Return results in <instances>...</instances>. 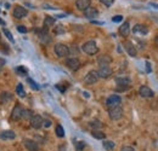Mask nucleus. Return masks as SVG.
I'll use <instances>...</instances> for the list:
<instances>
[{
	"label": "nucleus",
	"mask_w": 158,
	"mask_h": 151,
	"mask_svg": "<svg viewBox=\"0 0 158 151\" xmlns=\"http://www.w3.org/2000/svg\"><path fill=\"white\" fill-rule=\"evenodd\" d=\"M82 50L87 53V54H90V56H93V54L97 53L99 51V47L95 41H88V42H85L83 46H82Z\"/></svg>",
	"instance_id": "f257e3e1"
},
{
	"label": "nucleus",
	"mask_w": 158,
	"mask_h": 151,
	"mask_svg": "<svg viewBox=\"0 0 158 151\" xmlns=\"http://www.w3.org/2000/svg\"><path fill=\"white\" fill-rule=\"evenodd\" d=\"M54 51H55L57 57H67L69 54V48L65 44H56Z\"/></svg>",
	"instance_id": "f03ea898"
},
{
	"label": "nucleus",
	"mask_w": 158,
	"mask_h": 151,
	"mask_svg": "<svg viewBox=\"0 0 158 151\" xmlns=\"http://www.w3.org/2000/svg\"><path fill=\"white\" fill-rule=\"evenodd\" d=\"M108 115H110L111 120H119L123 116V109L120 107H114V108H110V110H108Z\"/></svg>",
	"instance_id": "7ed1b4c3"
},
{
	"label": "nucleus",
	"mask_w": 158,
	"mask_h": 151,
	"mask_svg": "<svg viewBox=\"0 0 158 151\" xmlns=\"http://www.w3.org/2000/svg\"><path fill=\"white\" fill-rule=\"evenodd\" d=\"M120 103H122V99L119 95L117 94H112L107 98L106 100V105L108 108H114V107H120Z\"/></svg>",
	"instance_id": "20e7f679"
},
{
	"label": "nucleus",
	"mask_w": 158,
	"mask_h": 151,
	"mask_svg": "<svg viewBox=\"0 0 158 151\" xmlns=\"http://www.w3.org/2000/svg\"><path fill=\"white\" fill-rule=\"evenodd\" d=\"M99 79H100V77H99L97 71L96 70H91V71L88 73L87 76H85V84L93 85V84H95V82H97Z\"/></svg>",
	"instance_id": "39448f33"
},
{
	"label": "nucleus",
	"mask_w": 158,
	"mask_h": 151,
	"mask_svg": "<svg viewBox=\"0 0 158 151\" xmlns=\"http://www.w3.org/2000/svg\"><path fill=\"white\" fill-rule=\"evenodd\" d=\"M23 110L24 109H22L21 105H16L15 108L12 109L11 111V118L13 121H19L22 118V114H23Z\"/></svg>",
	"instance_id": "423d86ee"
},
{
	"label": "nucleus",
	"mask_w": 158,
	"mask_h": 151,
	"mask_svg": "<svg viewBox=\"0 0 158 151\" xmlns=\"http://www.w3.org/2000/svg\"><path fill=\"white\" fill-rule=\"evenodd\" d=\"M66 65L71 70H78L79 68H80V62H79V59L78 58H68L66 61Z\"/></svg>",
	"instance_id": "0eeeda50"
},
{
	"label": "nucleus",
	"mask_w": 158,
	"mask_h": 151,
	"mask_svg": "<svg viewBox=\"0 0 158 151\" xmlns=\"http://www.w3.org/2000/svg\"><path fill=\"white\" fill-rule=\"evenodd\" d=\"M27 15H28V11H27L23 6L17 5L15 8H13V16H15L16 18H19V20H21V18H24Z\"/></svg>",
	"instance_id": "6e6552de"
},
{
	"label": "nucleus",
	"mask_w": 158,
	"mask_h": 151,
	"mask_svg": "<svg viewBox=\"0 0 158 151\" xmlns=\"http://www.w3.org/2000/svg\"><path fill=\"white\" fill-rule=\"evenodd\" d=\"M38 36H39V40L43 44H49L51 41V36L48 34V29L45 28H43L42 30H38Z\"/></svg>",
	"instance_id": "1a4fd4ad"
},
{
	"label": "nucleus",
	"mask_w": 158,
	"mask_h": 151,
	"mask_svg": "<svg viewBox=\"0 0 158 151\" xmlns=\"http://www.w3.org/2000/svg\"><path fill=\"white\" fill-rule=\"evenodd\" d=\"M43 123H44V120L40 115H34L30 118V126L35 128V129H39V128L43 126Z\"/></svg>",
	"instance_id": "9d476101"
},
{
	"label": "nucleus",
	"mask_w": 158,
	"mask_h": 151,
	"mask_svg": "<svg viewBox=\"0 0 158 151\" xmlns=\"http://www.w3.org/2000/svg\"><path fill=\"white\" fill-rule=\"evenodd\" d=\"M139 94L143 98H151V97L155 95L153 91L150 87H147V86H141V87L139 88Z\"/></svg>",
	"instance_id": "9b49d317"
},
{
	"label": "nucleus",
	"mask_w": 158,
	"mask_h": 151,
	"mask_svg": "<svg viewBox=\"0 0 158 151\" xmlns=\"http://www.w3.org/2000/svg\"><path fill=\"white\" fill-rule=\"evenodd\" d=\"M133 33L136 35L143 36V35H147L148 29L146 28V25H143V24H136V25H134V28H133Z\"/></svg>",
	"instance_id": "f8f14e48"
},
{
	"label": "nucleus",
	"mask_w": 158,
	"mask_h": 151,
	"mask_svg": "<svg viewBox=\"0 0 158 151\" xmlns=\"http://www.w3.org/2000/svg\"><path fill=\"white\" fill-rule=\"evenodd\" d=\"M112 69L110 67H101L100 69H99L97 74H99V77H102V79H107V77H110L112 75Z\"/></svg>",
	"instance_id": "ddd939ff"
},
{
	"label": "nucleus",
	"mask_w": 158,
	"mask_h": 151,
	"mask_svg": "<svg viewBox=\"0 0 158 151\" xmlns=\"http://www.w3.org/2000/svg\"><path fill=\"white\" fill-rule=\"evenodd\" d=\"M123 45H124L125 51L128 52V54H129L130 57H135V56H136V48H135L133 42H130V41H124Z\"/></svg>",
	"instance_id": "4468645a"
},
{
	"label": "nucleus",
	"mask_w": 158,
	"mask_h": 151,
	"mask_svg": "<svg viewBox=\"0 0 158 151\" xmlns=\"http://www.w3.org/2000/svg\"><path fill=\"white\" fill-rule=\"evenodd\" d=\"M112 62V58L110 56H107V54H102V56H100L97 58V63H99V65L101 67H108L111 64Z\"/></svg>",
	"instance_id": "2eb2a0df"
},
{
	"label": "nucleus",
	"mask_w": 158,
	"mask_h": 151,
	"mask_svg": "<svg viewBox=\"0 0 158 151\" xmlns=\"http://www.w3.org/2000/svg\"><path fill=\"white\" fill-rule=\"evenodd\" d=\"M23 144L29 151H38L39 150L38 144L35 143L34 140H32V139H23Z\"/></svg>",
	"instance_id": "dca6fc26"
},
{
	"label": "nucleus",
	"mask_w": 158,
	"mask_h": 151,
	"mask_svg": "<svg viewBox=\"0 0 158 151\" xmlns=\"http://www.w3.org/2000/svg\"><path fill=\"white\" fill-rule=\"evenodd\" d=\"M84 15L87 18H89V20H94V18H96L99 16V11L95 7H88L87 10L84 11Z\"/></svg>",
	"instance_id": "f3484780"
},
{
	"label": "nucleus",
	"mask_w": 158,
	"mask_h": 151,
	"mask_svg": "<svg viewBox=\"0 0 158 151\" xmlns=\"http://www.w3.org/2000/svg\"><path fill=\"white\" fill-rule=\"evenodd\" d=\"M90 4H91V0H77L75 5L78 10L85 11L88 7H90Z\"/></svg>",
	"instance_id": "a211bd4d"
},
{
	"label": "nucleus",
	"mask_w": 158,
	"mask_h": 151,
	"mask_svg": "<svg viewBox=\"0 0 158 151\" xmlns=\"http://www.w3.org/2000/svg\"><path fill=\"white\" fill-rule=\"evenodd\" d=\"M15 138H16V134L12 131H3L0 133V139L1 140H12Z\"/></svg>",
	"instance_id": "6ab92c4d"
},
{
	"label": "nucleus",
	"mask_w": 158,
	"mask_h": 151,
	"mask_svg": "<svg viewBox=\"0 0 158 151\" xmlns=\"http://www.w3.org/2000/svg\"><path fill=\"white\" fill-rule=\"evenodd\" d=\"M129 33H130V24H129V22H124V23L119 27V34L122 36H128Z\"/></svg>",
	"instance_id": "aec40b11"
},
{
	"label": "nucleus",
	"mask_w": 158,
	"mask_h": 151,
	"mask_svg": "<svg viewBox=\"0 0 158 151\" xmlns=\"http://www.w3.org/2000/svg\"><path fill=\"white\" fill-rule=\"evenodd\" d=\"M54 24H55V18L51 17V16H46V18L44 20V28L45 29H49Z\"/></svg>",
	"instance_id": "412c9836"
},
{
	"label": "nucleus",
	"mask_w": 158,
	"mask_h": 151,
	"mask_svg": "<svg viewBox=\"0 0 158 151\" xmlns=\"http://www.w3.org/2000/svg\"><path fill=\"white\" fill-rule=\"evenodd\" d=\"M11 99H12V95L9 92H3L1 94H0V102H1L3 104H6L7 102H10Z\"/></svg>",
	"instance_id": "4be33fe9"
},
{
	"label": "nucleus",
	"mask_w": 158,
	"mask_h": 151,
	"mask_svg": "<svg viewBox=\"0 0 158 151\" xmlns=\"http://www.w3.org/2000/svg\"><path fill=\"white\" fill-rule=\"evenodd\" d=\"M91 135L94 137L95 139H99V140H103V139L106 138V134L103 133V132H101V131H96V129L91 132Z\"/></svg>",
	"instance_id": "5701e85b"
},
{
	"label": "nucleus",
	"mask_w": 158,
	"mask_h": 151,
	"mask_svg": "<svg viewBox=\"0 0 158 151\" xmlns=\"http://www.w3.org/2000/svg\"><path fill=\"white\" fill-rule=\"evenodd\" d=\"M90 127L94 128V131H95V129L99 131V129H101V128L103 127V125H102L101 121H99V120H93L91 122H90Z\"/></svg>",
	"instance_id": "b1692460"
},
{
	"label": "nucleus",
	"mask_w": 158,
	"mask_h": 151,
	"mask_svg": "<svg viewBox=\"0 0 158 151\" xmlns=\"http://www.w3.org/2000/svg\"><path fill=\"white\" fill-rule=\"evenodd\" d=\"M114 143L113 141H111V140H105L103 141V148H105L106 150H108V151H112L114 149Z\"/></svg>",
	"instance_id": "393cba45"
},
{
	"label": "nucleus",
	"mask_w": 158,
	"mask_h": 151,
	"mask_svg": "<svg viewBox=\"0 0 158 151\" xmlns=\"http://www.w3.org/2000/svg\"><path fill=\"white\" fill-rule=\"evenodd\" d=\"M34 115H33V111L32 110H23V114H22V118H24V120H29L30 121V118L33 117Z\"/></svg>",
	"instance_id": "a878e982"
},
{
	"label": "nucleus",
	"mask_w": 158,
	"mask_h": 151,
	"mask_svg": "<svg viewBox=\"0 0 158 151\" xmlns=\"http://www.w3.org/2000/svg\"><path fill=\"white\" fill-rule=\"evenodd\" d=\"M55 133L57 137H60V138H63L65 137V129H63V127L61 125L56 126V129H55Z\"/></svg>",
	"instance_id": "bb28decb"
},
{
	"label": "nucleus",
	"mask_w": 158,
	"mask_h": 151,
	"mask_svg": "<svg viewBox=\"0 0 158 151\" xmlns=\"http://www.w3.org/2000/svg\"><path fill=\"white\" fill-rule=\"evenodd\" d=\"M16 93L20 95V97L23 98L24 95H26V92H24V90H23V85L22 84H19L17 85V87H16Z\"/></svg>",
	"instance_id": "cd10ccee"
},
{
	"label": "nucleus",
	"mask_w": 158,
	"mask_h": 151,
	"mask_svg": "<svg viewBox=\"0 0 158 151\" xmlns=\"http://www.w3.org/2000/svg\"><path fill=\"white\" fill-rule=\"evenodd\" d=\"M27 82H28V84L30 85V87L33 88V90H35V91H38V90H39V86L37 85V82H35V81H33L32 79H29V77H28V79H27Z\"/></svg>",
	"instance_id": "c85d7f7f"
},
{
	"label": "nucleus",
	"mask_w": 158,
	"mask_h": 151,
	"mask_svg": "<svg viewBox=\"0 0 158 151\" xmlns=\"http://www.w3.org/2000/svg\"><path fill=\"white\" fill-rule=\"evenodd\" d=\"M84 148H85V143H84V141H79V143L75 144V150L77 151H83Z\"/></svg>",
	"instance_id": "c756f323"
},
{
	"label": "nucleus",
	"mask_w": 158,
	"mask_h": 151,
	"mask_svg": "<svg viewBox=\"0 0 158 151\" xmlns=\"http://www.w3.org/2000/svg\"><path fill=\"white\" fill-rule=\"evenodd\" d=\"M4 34H5V36H6V38H7L9 40L11 41V42H13V41H15V40H13V36H12V34L10 33V30H7V29H4Z\"/></svg>",
	"instance_id": "7c9ffc66"
},
{
	"label": "nucleus",
	"mask_w": 158,
	"mask_h": 151,
	"mask_svg": "<svg viewBox=\"0 0 158 151\" xmlns=\"http://www.w3.org/2000/svg\"><path fill=\"white\" fill-rule=\"evenodd\" d=\"M16 71L19 73V74H21V75H26L27 74V69H26V68H23V67L16 68Z\"/></svg>",
	"instance_id": "2f4dec72"
},
{
	"label": "nucleus",
	"mask_w": 158,
	"mask_h": 151,
	"mask_svg": "<svg viewBox=\"0 0 158 151\" xmlns=\"http://www.w3.org/2000/svg\"><path fill=\"white\" fill-rule=\"evenodd\" d=\"M112 21H113L114 23H119V22L123 21V16H122V15H117V16H114L113 18H112Z\"/></svg>",
	"instance_id": "473e14b6"
},
{
	"label": "nucleus",
	"mask_w": 158,
	"mask_h": 151,
	"mask_svg": "<svg viewBox=\"0 0 158 151\" xmlns=\"http://www.w3.org/2000/svg\"><path fill=\"white\" fill-rule=\"evenodd\" d=\"M100 1L103 4V5H105V6H107V7H110L111 5H112V4H113L114 3V0H100Z\"/></svg>",
	"instance_id": "72a5a7b5"
},
{
	"label": "nucleus",
	"mask_w": 158,
	"mask_h": 151,
	"mask_svg": "<svg viewBox=\"0 0 158 151\" xmlns=\"http://www.w3.org/2000/svg\"><path fill=\"white\" fill-rule=\"evenodd\" d=\"M17 30L20 31V33H22V34H26L27 33V28L24 25H17Z\"/></svg>",
	"instance_id": "f704fd0d"
},
{
	"label": "nucleus",
	"mask_w": 158,
	"mask_h": 151,
	"mask_svg": "<svg viewBox=\"0 0 158 151\" xmlns=\"http://www.w3.org/2000/svg\"><path fill=\"white\" fill-rule=\"evenodd\" d=\"M120 151H136V150H135L133 146H123Z\"/></svg>",
	"instance_id": "c9c22d12"
},
{
	"label": "nucleus",
	"mask_w": 158,
	"mask_h": 151,
	"mask_svg": "<svg viewBox=\"0 0 158 151\" xmlns=\"http://www.w3.org/2000/svg\"><path fill=\"white\" fill-rule=\"evenodd\" d=\"M63 31H65V29L62 28V25H58V28H57V29H55V33H56V34H60V33H63Z\"/></svg>",
	"instance_id": "e433bc0d"
},
{
	"label": "nucleus",
	"mask_w": 158,
	"mask_h": 151,
	"mask_svg": "<svg viewBox=\"0 0 158 151\" xmlns=\"http://www.w3.org/2000/svg\"><path fill=\"white\" fill-rule=\"evenodd\" d=\"M43 126H44V127H46V128H49V127L51 126V121H50V120H45L44 123H43Z\"/></svg>",
	"instance_id": "4c0bfd02"
},
{
	"label": "nucleus",
	"mask_w": 158,
	"mask_h": 151,
	"mask_svg": "<svg viewBox=\"0 0 158 151\" xmlns=\"http://www.w3.org/2000/svg\"><path fill=\"white\" fill-rule=\"evenodd\" d=\"M146 70H147V73H151V64L148 62H146Z\"/></svg>",
	"instance_id": "58836bf2"
},
{
	"label": "nucleus",
	"mask_w": 158,
	"mask_h": 151,
	"mask_svg": "<svg viewBox=\"0 0 158 151\" xmlns=\"http://www.w3.org/2000/svg\"><path fill=\"white\" fill-rule=\"evenodd\" d=\"M4 64H5V61H4V59H1V58H0V71H1L3 67H4Z\"/></svg>",
	"instance_id": "ea45409f"
},
{
	"label": "nucleus",
	"mask_w": 158,
	"mask_h": 151,
	"mask_svg": "<svg viewBox=\"0 0 158 151\" xmlns=\"http://www.w3.org/2000/svg\"><path fill=\"white\" fill-rule=\"evenodd\" d=\"M91 22H93V23H95V24H103L102 22H97V21H91Z\"/></svg>",
	"instance_id": "a19ab883"
},
{
	"label": "nucleus",
	"mask_w": 158,
	"mask_h": 151,
	"mask_svg": "<svg viewBox=\"0 0 158 151\" xmlns=\"http://www.w3.org/2000/svg\"><path fill=\"white\" fill-rule=\"evenodd\" d=\"M150 5H151L152 7H157V8H158V5H157V4H153V3H151Z\"/></svg>",
	"instance_id": "79ce46f5"
},
{
	"label": "nucleus",
	"mask_w": 158,
	"mask_h": 151,
	"mask_svg": "<svg viewBox=\"0 0 158 151\" xmlns=\"http://www.w3.org/2000/svg\"><path fill=\"white\" fill-rule=\"evenodd\" d=\"M0 24H1V25H5V22H4L1 18H0Z\"/></svg>",
	"instance_id": "37998d69"
},
{
	"label": "nucleus",
	"mask_w": 158,
	"mask_h": 151,
	"mask_svg": "<svg viewBox=\"0 0 158 151\" xmlns=\"http://www.w3.org/2000/svg\"><path fill=\"white\" fill-rule=\"evenodd\" d=\"M156 44H157V46H158V36L156 38Z\"/></svg>",
	"instance_id": "c03bdc74"
}]
</instances>
